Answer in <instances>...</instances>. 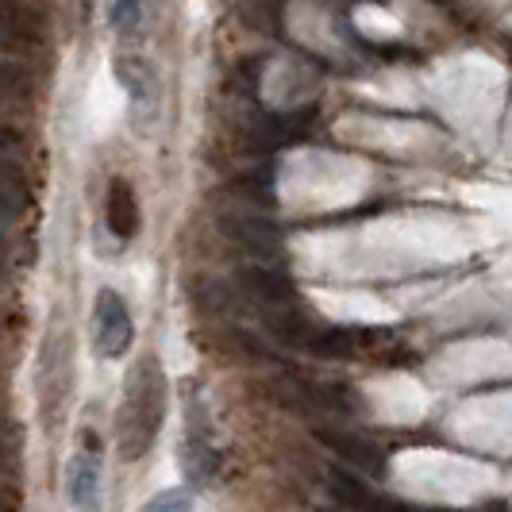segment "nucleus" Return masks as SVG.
Returning a JSON list of instances; mask_svg holds the SVG:
<instances>
[{
  "label": "nucleus",
  "mask_w": 512,
  "mask_h": 512,
  "mask_svg": "<svg viewBox=\"0 0 512 512\" xmlns=\"http://www.w3.org/2000/svg\"><path fill=\"white\" fill-rule=\"evenodd\" d=\"M166 409H170V382L162 374V366L154 355H143L128 374V393H124V409H120V451L124 459H139L154 447V439L162 436L166 424Z\"/></svg>",
  "instance_id": "f257e3e1"
},
{
  "label": "nucleus",
  "mask_w": 512,
  "mask_h": 512,
  "mask_svg": "<svg viewBox=\"0 0 512 512\" xmlns=\"http://www.w3.org/2000/svg\"><path fill=\"white\" fill-rule=\"evenodd\" d=\"M181 470H185V482L197 489L212 486L220 478L216 428L197 385H185V397H181Z\"/></svg>",
  "instance_id": "f03ea898"
},
{
  "label": "nucleus",
  "mask_w": 512,
  "mask_h": 512,
  "mask_svg": "<svg viewBox=\"0 0 512 512\" xmlns=\"http://www.w3.org/2000/svg\"><path fill=\"white\" fill-rule=\"evenodd\" d=\"M135 343V320H131L128 301L116 289H101L97 293V308H93V347L101 359H124Z\"/></svg>",
  "instance_id": "7ed1b4c3"
},
{
  "label": "nucleus",
  "mask_w": 512,
  "mask_h": 512,
  "mask_svg": "<svg viewBox=\"0 0 512 512\" xmlns=\"http://www.w3.org/2000/svg\"><path fill=\"white\" fill-rule=\"evenodd\" d=\"M66 497L77 512L101 509V451L85 447L66 466Z\"/></svg>",
  "instance_id": "20e7f679"
},
{
  "label": "nucleus",
  "mask_w": 512,
  "mask_h": 512,
  "mask_svg": "<svg viewBox=\"0 0 512 512\" xmlns=\"http://www.w3.org/2000/svg\"><path fill=\"white\" fill-rule=\"evenodd\" d=\"M220 224H224V231H228L239 247H247V251H255V255L266 258V255H274V251H278V228H274V224H266V216H258V212L235 208V212L224 216Z\"/></svg>",
  "instance_id": "39448f33"
},
{
  "label": "nucleus",
  "mask_w": 512,
  "mask_h": 512,
  "mask_svg": "<svg viewBox=\"0 0 512 512\" xmlns=\"http://www.w3.org/2000/svg\"><path fill=\"white\" fill-rule=\"evenodd\" d=\"M104 216H108V228L120 243L135 239L139 231V201H135V189L131 181L112 178L108 181V197H104Z\"/></svg>",
  "instance_id": "423d86ee"
},
{
  "label": "nucleus",
  "mask_w": 512,
  "mask_h": 512,
  "mask_svg": "<svg viewBox=\"0 0 512 512\" xmlns=\"http://www.w3.org/2000/svg\"><path fill=\"white\" fill-rule=\"evenodd\" d=\"M120 70V81H124V89L131 93V108H135V116L139 112H154V77H151V66H143V62H120L116 66Z\"/></svg>",
  "instance_id": "0eeeda50"
},
{
  "label": "nucleus",
  "mask_w": 512,
  "mask_h": 512,
  "mask_svg": "<svg viewBox=\"0 0 512 512\" xmlns=\"http://www.w3.org/2000/svg\"><path fill=\"white\" fill-rule=\"evenodd\" d=\"M139 512H193V493L181 486L162 489V493H154Z\"/></svg>",
  "instance_id": "6e6552de"
},
{
  "label": "nucleus",
  "mask_w": 512,
  "mask_h": 512,
  "mask_svg": "<svg viewBox=\"0 0 512 512\" xmlns=\"http://www.w3.org/2000/svg\"><path fill=\"white\" fill-rule=\"evenodd\" d=\"M135 20H139V4H135V0H116L112 24H116V27H131Z\"/></svg>",
  "instance_id": "1a4fd4ad"
},
{
  "label": "nucleus",
  "mask_w": 512,
  "mask_h": 512,
  "mask_svg": "<svg viewBox=\"0 0 512 512\" xmlns=\"http://www.w3.org/2000/svg\"><path fill=\"white\" fill-rule=\"evenodd\" d=\"M81 8H85V16H89V12H93V0H81Z\"/></svg>",
  "instance_id": "9d476101"
}]
</instances>
